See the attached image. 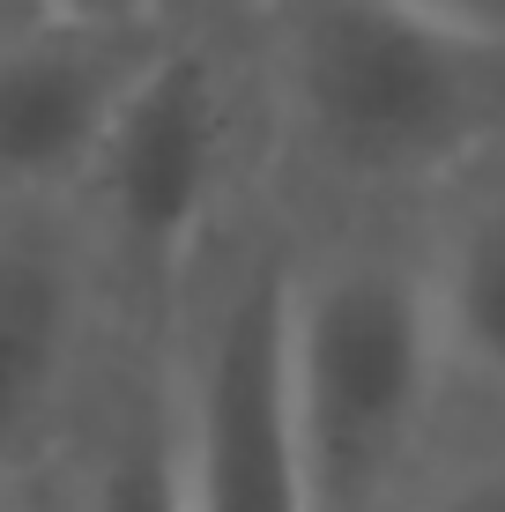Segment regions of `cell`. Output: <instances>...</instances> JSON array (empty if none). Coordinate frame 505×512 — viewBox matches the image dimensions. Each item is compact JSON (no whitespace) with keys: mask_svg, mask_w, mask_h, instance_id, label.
<instances>
[{"mask_svg":"<svg viewBox=\"0 0 505 512\" xmlns=\"http://www.w3.org/2000/svg\"><path fill=\"white\" fill-rule=\"evenodd\" d=\"M52 15H82V23H127V30H231L246 23L260 0H38Z\"/></svg>","mask_w":505,"mask_h":512,"instance_id":"10","label":"cell"},{"mask_svg":"<svg viewBox=\"0 0 505 512\" xmlns=\"http://www.w3.org/2000/svg\"><path fill=\"white\" fill-rule=\"evenodd\" d=\"M394 512H505V409L454 394V416Z\"/></svg>","mask_w":505,"mask_h":512,"instance_id":"9","label":"cell"},{"mask_svg":"<svg viewBox=\"0 0 505 512\" xmlns=\"http://www.w3.org/2000/svg\"><path fill=\"white\" fill-rule=\"evenodd\" d=\"M290 372L312 512H394L454 416L416 208L290 216Z\"/></svg>","mask_w":505,"mask_h":512,"instance_id":"2","label":"cell"},{"mask_svg":"<svg viewBox=\"0 0 505 512\" xmlns=\"http://www.w3.org/2000/svg\"><path fill=\"white\" fill-rule=\"evenodd\" d=\"M30 15H38V0H0V38H15Z\"/></svg>","mask_w":505,"mask_h":512,"instance_id":"13","label":"cell"},{"mask_svg":"<svg viewBox=\"0 0 505 512\" xmlns=\"http://www.w3.org/2000/svg\"><path fill=\"white\" fill-rule=\"evenodd\" d=\"M127 334L75 208H0V468L45 475Z\"/></svg>","mask_w":505,"mask_h":512,"instance_id":"5","label":"cell"},{"mask_svg":"<svg viewBox=\"0 0 505 512\" xmlns=\"http://www.w3.org/2000/svg\"><path fill=\"white\" fill-rule=\"evenodd\" d=\"M164 45V30L82 23L52 8L0 38V208L75 201L119 104Z\"/></svg>","mask_w":505,"mask_h":512,"instance_id":"6","label":"cell"},{"mask_svg":"<svg viewBox=\"0 0 505 512\" xmlns=\"http://www.w3.org/2000/svg\"><path fill=\"white\" fill-rule=\"evenodd\" d=\"M246 52L290 216L416 208L505 141V30L409 0H260Z\"/></svg>","mask_w":505,"mask_h":512,"instance_id":"1","label":"cell"},{"mask_svg":"<svg viewBox=\"0 0 505 512\" xmlns=\"http://www.w3.org/2000/svg\"><path fill=\"white\" fill-rule=\"evenodd\" d=\"M38 505L45 512H194L149 327H127L112 342L67 446L38 475Z\"/></svg>","mask_w":505,"mask_h":512,"instance_id":"7","label":"cell"},{"mask_svg":"<svg viewBox=\"0 0 505 512\" xmlns=\"http://www.w3.org/2000/svg\"><path fill=\"white\" fill-rule=\"evenodd\" d=\"M416 245L454 394L505 409V141L416 201Z\"/></svg>","mask_w":505,"mask_h":512,"instance_id":"8","label":"cell"},{"mask_svg":"<svg viewBox=\"0 0 505 512\" xmlns=\"http://www.w3.org/2000/svg\"><path fill=\"white\" fill-rule=\"evenodd\" d=\"M0 512H45L38 505V475H8L0 468Z\"/></svg>","mask_w":505,"mask_h":512,"instance_id":"12","label":"cell"},{"mask_svg":"<svg viewBox=\"0 0 505 512\" xmlns=\"http://www.w3.org/2000/svg\"><path fill=\"white\" fill-rule=\"evenodd\" d=\"M268 186V119L246 23L179 30L119 104L97 164L75 186V223L127 327H156L194 253Z\"/></svg>","mask_w":505,"mask_h":512,"instance_id":"3","label":"cell"},{"mask_svg":"<svg viewBox=\"0 0 505 512\" xmlns=\"http://www.w3.org/2000/svg\"><path fill=\"white\" fill-rule=\"evenodd\" d=\"M149 334L194 512H312L290 372V208L268 186L194 253Z\"/></svg>","mask_w":505,"mask_h":512,"instance_id":"4","label":"cell"},{"mask_svg":"<svg viewBox=\"0 0 505 512\" xmlns=\"http://www.w3.org/2000/svg\"><path fill=\"white\" fill-rule=\"evenodd\" d=\"M409 8L454 15V23H476V30H505V0H409Z\"/></svg>","mask_w":505,"mask_h":512,"instance_id":"11","label":"cell"}]
</instances>
